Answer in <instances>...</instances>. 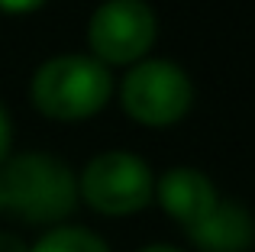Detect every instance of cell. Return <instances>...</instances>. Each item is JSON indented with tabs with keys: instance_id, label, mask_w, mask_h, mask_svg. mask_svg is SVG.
<instances>
[{
	"instance_id": "cell-1",
	"label": "cell",
	"mask_w": 255,
	"mask_h": 252,
	"mask_svg": "<svg viewBox=\"0 0 255 252\" xmlns=\"http://www.w3.org/2000/svg\"><path fill=\"white\" fill-rule=\"evenodd\" d=\"M0 207L29 227H62L78 210V175L52 152H16L0 165Z\"/></svg>"
},
{
	"instance_id": "cell-2",
	"label": "cell",
	"mask_w": 255,
	"mask_h": 252,
	"mask_svg": "<svg viewBox=\"0 0 255 252\" xmlns=\"http://www.w3.org/2000/svg\"><path fill=\"white\" fill-rule=\"evenodd\" d=\"M113 97V75L87 52L52 55L32 71L29 101L45 120L81 123L97 117Z\"/></svg>"
},
{
	"instance_id": "cell-3",
	"label": "cell",
	"mask_w": 255,
	"mask_h": 252,
	"mask_svg": "<svg viewBox=\"0 0 255 252\" xmlns=\"http://www.w3.org/2000/svg\"><path fill=\"white\" fill-rule=\"evenodd\" d=\"M155 197V171L142 155L107 149L87 158L78 175V201L100 217H132Z\"/></svg>"
},
{
	"instance_id": "cell-4",
	"label": "cell",
	"mask_w": 255,
	"mask_h": 252,
	"mask_svg": "<svg viewBox=\"0 0 255 252\" xmlns=\"http://www.w3.org/2000/svg\"><path fill=\"white\" fill-rule=\"evenodd\" d=\"M120 107L149 129H168L194 107V81L171 58H142L129 65L120 84Z\"/></svg>"
},
{
	"instance_id": "cell-5",
	"label": "cell",
	"mask_w": 255,
	"mask_h": 252,
	"mask_svg": "<svg viewBox=\"0 0 255 252\" xmlns=\"http://www.w3.org/2000/svg\"><path fill=\"white\" fill-rule=\"evenodd\" d=\"M158 16L149 0H100L87 16V55L107 68H129L149 58Z\"/></svg>"
},
{
	"instance_id": "cell-6",
	"label": "cell",
	"mask_w": 255,
	"mask_h": 252,
	"mask_svg": "<svg viewBox=\"0 0 255 252\" xmlns=\"http://www.w3.org/2000/svg\"><path fill=\"white\" fill-rule=\"evenodd\" d=\"M152 201L165 210V217H171L174 223L191 230L220 204V191L207 171L178 165V168H168L155 178V197Z\"/></svg>"
},
{
	"instance_id": "cell-7",
	"label": "cell",
	"mask_w": 255,
	"mask_h": 252,
	"mask_svg": "<svg viewBox=\"0 0 255 252\" xmlns=\"http://www.w3.org/2000/svg\"><path fill=\"white\" fill-rule=\"evenodd\" d=\"M184 233L197 252H249L255 243V217L243 201L220 197L217 207Z\"/></svg>"
},
{
	"instance_id": "cell-8",
	"label": "cell",
	"mask_w": 255,
	"mask_h": 252,
	"mask_svg": "<svg viewBox=\"0 0 255 252\" xmlns=\"http://www.w3.org/2000/svg\"><path fill=\"white\" fill-rule=\"evenodd\" d=\"M29 252H110L107 240L100 233L78 223H62L52 227L29 246Z\"/></svg>"
},
{
	"instance_id": "cell-9",
	"label": "cell",
	"mask_w": 255,
	"mask_h": 252,
	"mask_svg": "<svg viewBox=\"0 0 255 252\" xmlns=\"http://www.w3.org/2000/svg\"><path fill=\"white\" fill-rule=\"evenodd\" d=\"M10 155H13V120H10V110L0 101V165Z\"/></svg>"
},
{
	"instance_id": "cell-10",
	"label": "cell",
	"mask_w": 255,
	"mask_h": 252,
	"mask_svg": "<svg viewBox=\"0 0 255 252\" xmlns=\"http://www.w3.org/2000/svg\"><path fill=\"white\" fill-rule=\"evenodd\" d=\"M49 0H0V10L10 13V16H29V13L42 10Z\"/></svg>"
},
{
	"instance_id": "cell-11",
	"label": "cell",
	"mask_w": 255,
	"mask_h": 252,
	"mask_svg": "<svg viewBox=\"0 0 255 252\" xmlns=\"http://www.w3.org/2000/svg\"><path fill=\"white\" fill-rule=\"evenodd\" d=\"M0 252H29V243L13 230H0Z\"/></svg>"
},
{
	"instance_id": "cell-12",
	"label": "cell",
	"mask_w": 255,
	"mask_h": 252,
	"mask_svg": "<svg viewBox=\"0 0 255 252\" xmlns=\"http://www.w3.org/2000/svg\"><path fill=\"white\" fill-rule=\"evenodd\" d=\"M136 252H184V249L171 246V243H149V246H142V249H136Z\"/></svg>"
},
{
	"instance_id": "cell-13",
	"label": "cell",
	"mask_w": 255,
	"mask_h": 252,
	"mask_svg": "<svg viewBox=\"0 0 255 252\" xmlns=\"http://www.w3.org/2000/svg\"><path fill=\"white\" fill-rule=\"evenodd\" d=\"M0 214H3V207H0Z\"/></svg>"
}]
</instances>
